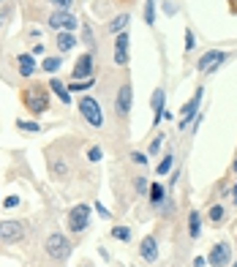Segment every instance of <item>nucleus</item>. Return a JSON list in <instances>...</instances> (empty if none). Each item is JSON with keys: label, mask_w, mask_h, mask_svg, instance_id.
I'll return each mask as SVG.
<instances>
[{"label": "nucleus", "mask_w": 237, "mask_h": 267, "mask_svg": "<svg viewBox=\"0 0 237 267\" xmlns=\"http://www.w3.org/2000/svg\"><path fill=\"white\" fill-rule=\"evenodd\" d=\"M22 104L30 115H44V112H49V88L36 85V82L28 85V88L22 90Z\"/></svg>", "instance_id": "obj_1"}, {"label": "nucleus", "mask_w": 237, "mask_h": 267, "mask_svg": "<svg viewBox=\"0 0 237 267\" xmlns=\"http://www.w3.org/2000/svg\"><path fill=\"white\" fill-rule=\"evenodd\" d=\"M44 251H47L55 262H66V259L71 256V251H74V243L63 232H52L47 237V243H44Z\"/></svg>", "instance_id": "obj_2"}, {"label": "nucleus", "mask_w": 237, "mask_h": 267, "mask_svg": "<svg viewBox=\"0 0 237 267\" xmlns=\"http://www.w3.org/2000/svg\"><path fill=\"white\" fill-rule=\"evenodd\" d=\"M68 232H74V234H79V232H85L87 226H90V204H74L71 210H68Z\"/></svg>", "instance_id": "obj_3"}, {"label": "nucleus", "mask_w": 237, "mask_h": 267, "mask_svg": "<svg viewBox=\"0 0 237 267\" xmlns=\"http://www.w3.org/2000/svg\"><path fill=\"white\" fill-rule=\"evenodd\" d=\"M79 112L93 128H101L104 126V112H101V104L96 101L93 96H82L79 98Z\"/></svg>", "instance_id": "obj_4"}, {"label": "nucleus", "mask_w": 237, "mask_h": 267, "mask_svg": "<svg viewBox=\"0 0 237 267\" xmlns=\"http://www.w3.org/2000/svg\"><path fill=\"white\" fill-rule=\"evenodd\" d=\"M131 107H134V88H131V82H123L120 90H117V98H115V112L120 120H126L131 115Z\"/></svg>", "instance_id": "obj_5"}, {"label": "nucleus", "mask_w": 237, "mask_h": 267, "mask_svg": "<svg viewBox=\"0 0 237 267\" xmlns=\"http://www.w3.org/2000/svg\"><path fill=\"white\" fill-rule=\"evenodd\" d=\"M226 58H229V55L223 52V49H207V52L196 60V71L199 74H210V71H215V68L221 66Z\"/></svg>", "instance_id": "obj_6"}, {"label": "nucleus", "mask_w": 237, "mask_h": 267, "mask_svg": "<svg viewBox=\"0 0 237 267\" xmlns=\"http://www.w3.org/2000/svg\"><path fill=\"white\" fill-rule=\"evenodd\" d=\"M207 264L210 267H226L232 264V245L229 243H215L207 253Z\"/></svg>", "instance_id": "obj_7"}, {"label": "nucleus", "mask_w": 237, "mask_h": 267, "mask_svg": "<svg viewBox=\"0 0 237 267\" xmlns=\"http://www.w3.org/2000/svg\"><path fill=\"white\" fill-rule=\"evenodd\" d=\"M25 237V223L22 221H0V240L3 243H17Z\"/></svg>", "instance_id": "obj_8"}, {"label": "nucleus", "mask_w": 237, "mask_h": 267, "mask_svg": "<svg viewBox=\"0 0 237 267\" xmlns=\"http://www.w3.org/2000/svg\"><path fill=\"white\" fill-rule=\"evenodd\" d=\"M202 96H204V88H196L194 90V98L183 107V117H180V128H188L194 123V115L199 112V104H202Z\"/></svg>", "instance_id": "obj_9"}, {"label": "nucleus", "mask_w": 237, "mask_h": 267, "mask_svg": "<svg viewBox=\"0 0 237 267\" xmlns=\"http://www.w3.org/2000/svg\"><path fill=\"white\" fill-rule=\"evenodd\" d=\"M49 28L52 30H68V33H74V28H77V17L71 14V11H55L52 17H49Z\"/></svg>", "instance_id": "obj_10"}, {"label": "nucleus", "mask_w": 237, "mask_h": 267, "mask_svg": "<svg viewBox=\"0 0 237 267\" xmlns=\"http://www.w3.org/2000/svg\"><path fill=\"white\" fill-rule=\"evenodd\" d=\"M71 77L77 79H90L93 77V52H85V55H79L77 58V63H74L71 68Z\"/></svg>", "instance_id": "obj_11"}, {"label": "nucleus", "mask_w": 237, "mask_h": 267, "mask_svg": "<svg viewBox=\"0 0 237 267\" xmlns=\"http://www.w3.org/2000/svg\"><path fill=\"white\" fill-rule=\"evenodd\" d=\"M128 47H131V36L126 30V33H120L115 39V66H126L128 63Z\"/></svg>", "instance_id": "obj_12"}, {"label": "nucleus", "mask_w": 237, "mask_h": 267, "mask_svg": "<svg viewBox=\"0 0 237 267\" xmlns=\"http://www.w3.org/2000/svg\"><path fill=\"white\" fill-rule=\"evenodd\" d=\"M164 101H166V90L158 88L153 90V98H150V109H153V126H158L164 120Z\"/></svg>", "instance_id": "obj_13"}, {"label": "nucleus", "mask_w": 237, "mask_h": 267, "mask_svg": "<svg viewBox=\"0 0 237 267\" xmlns=\"http://www.w3.org/2000/svg\"><path fill=\"white\" fill-rule=\"evenodd\" d=\"M139 256L145 259L147 264H153V262H158V240L155 237H145L139 243Z\"/></svg>", "instance_id": "obj_14"}, {"label": "nucleus", "mask_w": 237, "mask_h": 267, "mask_svg": "<svg viewBox=\"0 0 237 267\" xmlns=\"http://www.w3.org/2000/svg\"><path fill=\"white\" fill-rule=\"evenodd\" d=\"M131 25V14H117L115 20H112L109 25H107V33H112V36H120V33H126V28Z\"/></svg>", "instance_id": "obj_15"}, {"label": "nucleus", "mask_w": 237, "mask_h": 267, "mask_svg": "<svg viewBox=\"0 0 237 267\" xmlns=\"http://www.w3.org/2000/svg\"><path fill=\"white\" fill-rule=\"evenodd\" d=\"M49 90H55V96H58L60 101L66 104V107L71 104V90H68V85H63L58 77H52V79H49Z\"/></svg>", "instance_id": "obj_16"}, {"label": "nucleus", "mask_w": 237, "mask_h": 267, "mask_svg": "<svg viewBox=\"0 0 237 267\" xmlns=\"http://www.w3.org/2000/svg\"><path fill=\"white\" fill-rule=\"evenodd\" d=\"M74 47H77V39H74V33H68V30H60V33H58V49H60V55L71 52Z\"/></svg>", "instance_id": "obj_17"}, {"label": "nucleus", "mask_w": 237, "mask_h": 267, "mask_svg": "<svg viewBox=\"0 0 237 267\" xmlns=\"http://www.w3.org/2000/svg\"><path fill=\"white\" fill-rule=\"evenodd\" d=\"M199 234H202V215H199L196 210H191L188 213V237L199 240Z\"/></svg>", "instance_id": "obj_18"}, {"label": "nucleus", "mask_w": 237, "mask_h": 267, "mask_svg": "<svg viewBox=\"0 0 237 267\" xmlns=\"http://www.w3.org/2000/svg\"><path fill=\"white\" fill-rule=\"evenodd\" d=\"M17 66H20V74H22V77H33V74H36V60H33V55H20V58H17Z\"/></svg>", "instance_id": "obj_19"}, {"label": "nucleus", "mask_w": 237, "mask_h": 267, "mask_svg": "<svg viewBox=\"0 0 237 267\" xmlns=\"http://www.w3.org/2000/svg\"><path fill=\"white\" fill-rule=\"evenodd\" d=\"M147 194H150V204H153V207H161L164 199H166V188L161 183H150V191H147Z\"/></svg>", "instance_id": "obj_20"}, {"label": "nucleus", "mask_w": 237, "mask_h": 267, "mask_svg": "<svg viewBox=\"0 0 237 267\" xmlns=\"http://www.w3.org/2000/svg\"><path fill=\"white\" fill-rule=\"evenodd\" d=\"M172 166H174V150H166V156L158 161V166H155V175H169L172 172Z\"/></svg>", "instance_id": "obj_21"}, {"label": "nucleus", "mask_w": 237, "mask_h": 267, "mask_svg": "<svg viewBox=\"0 0 237 267\" xmlns=\"http://www.w3.org/2000/svg\"><path fill=\"white\" fill-rule=\"evenodd\" d=\"M155 6H158L155 0H145V11H142V17H145V25H150V28L155 25Z\"/></svg>", "instance_id": "obj_22"}, {"label": "nucleus", "mask_w": 237, "mask_h": 267, "mask_svg": "<svg viewBox=\"0 0 237 267\" xmlns=\"http://www.w3.org/2000/svg\"><path fill=\"white\" fill-rule=\"evenodd\" d=\"M223 215H226L223 213V204H213V207L207 210V218H210V223H215V226L223 223Z\"/></svg>", "instance_id": "obj_23"}, {"label": "nucleus", "mask_w": 237, "mask_h": 267, "mask_svg": "<svg viewBox=\"0 0 237 267\" xmlns=\"http://www.w3.org/2000/svg\"><path fill=\"white\" fill-rule=\"evenodd\" d=\"M60 66H63V58H44L41 60V71H49V74H55Z\"/></svg>", "instance_id": "obj_24"}, {"label": "nucleus", "mask_w": 237, "mask_h": 267, "mask_svg": "<svg viewBox=\"0 0 237 267\" xmlns=\"http://www.w3.org/2000/svg\"><path fill=\"white\" fill-rule=\"evenodd\" d=\"M90 88H93V77L90 79H79V82L74 79V82L68 85V90H71V93H85V90H90Z\"/></svg>", "instance_id": "obj_25"}, {"label": "nucleus", "mask_w": 237, "mask_h": 267, "mask_svg": "<svg viewBox=\"0 0 237 267\" xmlns=\"http://www.w3.org/2000/svg\"><path fill=\"white\" fill-rule=\"evenodd\" d=\"M17 128H20V131H28V134H41V126L33 120H17Z\"/></svg>", "instance_id": "obj_26"}, {"label": "nucleus", "mask_w": 237, "mask_h": 267, "mask_svg": "<svg viewBox=\"0 0 237 267\" xmlns=\"http://www.w3.org/2000/svg\"><path fill=\"white\" fill-rule=\"evenodd\" d=\"M112 237L128 243V240H131V229H128V226H112Z\"/></svg>", "instance_id": "obj_27"}, {"label": "nucleus", "mask_w": 237, "mask_h": 267, "mask_svg": "<svg viewBox=\"0 0 237 267\" xmlns=\"http://www.w3.org/2000/svg\"><path fill=\"white\" fill-rule=\"evenodd\" d=\"M134 188H136V194H147L150 191V183H147V177H134Z\"/></svg>", "instance_id": "obj_28"}, {"label": "nucleus", "mask_w": 237, "mask_h": 267, "mask_svg": "<svg viewBox=\"0 0 237 267\" xmlns=\"http://www.w3.org/2000/svg\"><path fill=\"white\" fill-rule=\"evenodd\" d=\"M194 47H196V39H194V30L188 28V30H185V47H183V49H185V55L194 52Z\"/></svg>", "instance_id": "obj_29"}, {"label": "nucleus", "mask_w": 237, "mask_h": 267, "mask_svg": "<svg viewBox=\"0 0 237 267\" xmlns=\"http://www.w3.org/2000/svg\"><path fill=\"white\" fill-rule=\"evenodd\" d=\"M101 156H104V150L101 147H90V150H87V161H93V164H98V161H101Z\"/></svg>", "instance_id": "obj_30"}, {"label": "nucleus", "mask_w": 237, "mask_h": 267, "mask_svg": "<svg viewBox=\"0 0 237 267\" xmlns=\"http://www.w3.org/2000/svg\"><path fill=\"white\" fill-rule=\"evenodd\" d=\"M66 172H68V166H66V164H58V161H52V175L58 177V180H60V177H66Z\"/></svg>", "instance_id": "obj_31"}, {"label": "nucleus", "mask_w": 237, "mask_h": 267, "mask_svg": "<svg viewBox=\"0 0 237 267\" xmlns=\"http://www.w3.org/2000/svg\"><path fill=\"white\" fill-rule=\"evenodd\" d=\"M49 3H52L55 9H58V11H71L74 0H49Z\"/></svg>", "instance_id": "obj_32"}, {"label": "nucleus", "mask_w": 237, "mask_h": 267, "mask_svg": "<svg viewBox=\"0 0 237 267\" xmlns=\"http://www.w3.org/2000/svg\"><path fill=\"white\" fill-rule=\"evenodd\" d=\"M161 145H164V134H155V139L150 142V156H155L161 150Z\"/></svg>", "instance_id": "obj_33"}, {"label": "nucleus", "mask_w": 237, "mask_h": 267, "mask_svg": "<svg viewBox=\"0 0 237 267\" xmlns=\"http://www.w3.org/2000/svg\"><path fill=\"white\" fill-rule=\"evenodd\" d=\"M131 161H134V164H139V166L150 164V158H147L145 153H139V150H136V153H131Z\"/></svg>", "instance_id": "obj_34"}, {"label": "nucleus", "mask_w": 237, "mask_h": 267, "mask_svg": "<svg viewBox=\"0 0 237 267\" xmlns=\"http://www.w3.org/2000/svg\"><path fill=\"white\" fill-rule=\"evenodd\" d=\"M9 20H11V9H9V6H3V9H0V30L6 28V22H9Z\"/></svg>", "instance_id": "obj_35"}, {"label": "nucleus", "mask_w": 237, "mask_h": 267, "mask_svg": "<svg viewBox=\"0 0 237 267\" xmlns=\"http://www.w3.org/2000/svg\"><path fill=\"white\" fill-rule=\"evenodd\" d=\"M82 36H85V47H90V49L96 47V41H93V30H90V25H85V33H82Z\"/></svg>", "instance_id": "obj_36"}, {"label": "nucleus", "mask_w": 237, "mask_h": 267, "mask_svg": "<svg viewBox=\"0 0 237 267\" xmlns=\"http://www.w3.org/2000/svg\"><path fill=\"white\" fill-rule=\"evenodd\" d=\"M96 213H98V215H101V218H107V221H112V213H109V210H107V207H104V204H101V202H96Z\"/></svg>", "instance_id": "obj_37"}, {"label": "nucleus", "mask_w": 237, "mask_h": 267, "mask_svg": "<svg viewBox=\"0 0 237 267\" xmlns=\"http://www.w3.org/2000/svg\"><path fill=\"white\" fill-rule=\"evenodd\" d=\"M17 204H20V196H6V202H3V207H17Z\"/></svg>", "instance_id": "obj_38"}, {"label": "nucleus", "mask_w": 237, "mask_h": 267, "mask_svg": "<svg viewBox=\"0 0 237 267\" xmlns=\"http://www.w3.org/2000/svg\"><path fill=\"white\" fill-rule=\"evenodd\" d=\"M164 14L174 17V14H177V6H174V3H164Z\"/></svg>", "instance_id": "obj_39"}, {"label": "nucleus", "mask_w": 237, "mask_h": 267, "mask_svg": "<svg viewBox=\"0 0 237 267\" xmlns=\"http://www.w3.org/2000/svg\"><path fill=\"white\" fill-rule=\"evenodd\" d=\"M30 55H33V58H39V55H41V58H44V44H36L33 49H30Z\"/></svg>", "instance_id": "obj_40"}, {"label": "nucleus", "mask_w": 237, "mask_h": 267, "mask_svg": "<svg viewBox=\"0 0 237 267\" xmlns=\"http://www.w3.org/2000/svg\"><path fill=\"white\" fill-rule=\"evenodd\" d=\"M204 264H207V259H204V256H196L194 259V267H204Z\"/></svg>", "instance_id": "obj_41"}, {"label": "nucleus", "mask_w": 237, "mask_h": 267, "mask_svg": "<svg viewBox=\"0 0 237 267\" xmlns=\"http://www.w3.org/2000/svg\"><path fill=\"white\" fill-rule=\"evenodd\" d=\"M232 202H234V204H237V183H234V185H232Z\"/></svg>", "instance_id": "obj_42"}, {"label": "nucleus", "mask_w": 237, "mask_h": 267, "mask_svg": "<svg viewBox=\"0 0 237 267\" xmlns=\"http://www.w3.org/2000/svg\"><path fill=\"white\" fill-rule=\"evenodd\" d=\"M79 267H93V264H90V262H82V264H79Z\"/></svg>", "instance_id": "obj_43"}, {"label": "nucleus", "mask_w": 237, "mask_h": 267, "mask_svg": "<svg viewBox=\"0 0 237 267\" xmlns=\"http://www.w3.org/2000/svg\"><path fill=\"white\" fill-rule=\"evenodd\" d=\"M234 172H237V161H234Z\"/></svg>", "instance_id": "obj_44"}, {"label": "nucleus", "mask_w": 237, "mask_h": 267, "mask_svg": "<svg viewBox=\"0 0 237 267\" xmlns=\"http://www.w3.org/2000/svg\"><path fill=\"white\" fill-rule=\"evenodd\" d=\"M232 267H237V262H234V264H232Z\"/></svg>", "instance_id": "obj_45"}, {"label": "nucleus", "mask_w": 237, "mask_h": 267, "mask_svg": "<svg viewBox=\"0 0 237 267\" xmlns=\"http://www.w3.org/2000/svg\"><path fill=\"white\" fill-rule=\"evenodd\" d=\"M0 3H3V0H0Z\"/></svg>", "instance_id": "obj_46"}]
</instances>
